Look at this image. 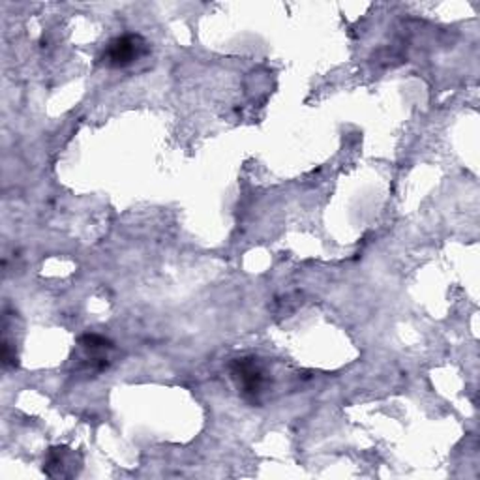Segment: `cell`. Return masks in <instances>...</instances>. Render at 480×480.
Segmentation results:
<instances>
[{
	"label": "cell",
	"mask_w": 480,
	"mask_h": 480,
	"mask_svg": "<svg viewBox=\"0 0 480 480\" xmlns=\"http://www.w3.org/2000/svg\"><path fill=\"white\" fill-rule=\"evenodd\" d=\"M229 371L240 396L252 405H261L270 387V377L263 362L257 357H240L229 364Z\"/></svg>",
	"instance_id": "cell-1"
},
{
	"label": "cell",
	"mask_w": 480,
	"mask_h": 480,
	"mask_svg": "<svg viewBox=\"0 0 480 480\" xmlns=\"http://www.w3.org/2000/svg\"><path fill=\"white\" fill-rule=\"evenodd\" d=\"M149 51V42L140 34H122L106 46L99 60L108 68H128L147 57Z\"/></svg>",
	"instance_id": "cell-2"
},
{
	"label": "cell",
	"mask_w": 480,
	"mask_h": 480,
	"mask_svg": "<svg viewBox=\"0 0 480 480\" xmlns=\"http://www.w3.org/2000/svg\"><path fill=\"white\" fill-rule=\"evenodd\" d=\"M79 346L83 350L81 366L87 371L99 373L110 366V353L115 350L111 339L94 332H87L79 338Z\"/></svg>",
	"instance_id": "cell-3"
},
{
	"label": "cell",
	"mask_w": 480,
	"mask_h": 480,
	"mask_svg": "<svg viewBox=\"0 0 480 480\" xmlns=\"http://www.w3.org/2000/svg\"><path fill=\"white\" fill-rule=\"evenodd\" d=\"M72 453L66 447H55L47 453V458L44 462V471L47 476H72L76 475L74 465H66L70 464Z\"/></svg>",
	"instance_id": "cell-4"
},
{
	"label": "cell",
	"mask_w": 480,
	"mask_h": 480,
	"mask_svg": "<svg viewBox=\"0 0 480 480\" xmlns=\"http://www.w3.org/2000/svg\"><path fill=\"white\" fill-rule=\"evenodd\" d=\"M16 360H17L16 351L12 353V346L8 344V339H5L3 341V366L12 368V366H16Z\"/></svg>",
	"instance_id": "cell-5"
}]
</instances>
